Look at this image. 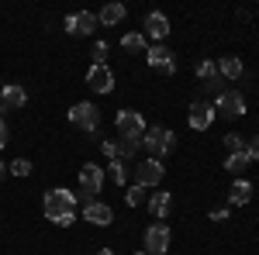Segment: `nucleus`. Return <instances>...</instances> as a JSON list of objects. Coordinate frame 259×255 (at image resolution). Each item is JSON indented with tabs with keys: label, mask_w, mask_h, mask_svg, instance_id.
Masks as SVG:
<instances>
[{
	"label": "nucleus",
	"mask_w": 259,
	"mask_h": 255,
	"mask_svg": "<svg viewBox=\"0 0 259 255\" xmlns=\"http://www.w3.org/2000/svg\"><path fill=\"white\" fill-rule=\"evenodd\" d=\"M41 211H45L49 221H56L59 228H69V224L76 221V217H73V211H76V193H69V190L56 186V190H49V193H45Z\"/></svg>",
	"instance_id": "nucleus-1"
},
{
	"label": "nucleus",
	"mask_w": 259,
	"mask_h": 255,
	"mask_svg": "<svg viewBox=\"0 0 259 255\" xmlns=\"http://www.w3.org/2000/svg\"><path fill=\"white\" fill-rule=\"evenodd\" d=\"M142 148H145L152 159H162V156H169V152L177 148V135H173L169 128H145Z\"/></svg>",
	"instance_id": "nucleus-2"
},
{
	"label": "nucleus",
	"mask_w": 259,
	"mask_h": 255,
	"mask_svg": "<svg viewBox=\"0 0 259 255\" xmlns=\"http://www.w3.org/2000/svg\"><path fill=\"white\" fill-rule=\"evenodd\" d=\"M100 186H104V169H100V166H94V162H87V166L80 169V196H83V207L97 200Z\"/></svg>",
	"instance_id": "nucleus-3"
},
{
	"label": "nucleus",
	"mask_w": 259,
	"mask_h": 255,
	"mask_svg": "<svg viewBox=\"0 0 259 255\" xmlns=\"http://www.w3.org/2000/svg\"><path fill=\"white\" fill-rule=\"evenodd\" d=\"M114 128H118L121 138H128V141H142V135H145V118H142L139 111H121L118 118H114Z\"/></svg>",
	"instance_id": "nucleus-4"
},
{
	"label": "nucleus",
	"mask_w": 259,
	"mask_h": 255,
	"mask_svg": "<svg viewBox=\"0 0 259 255\" xmlns=\"http://www.w3.org/2000/svg\"><path fill=\"white\" fill-rule=\"evenodd\" d=\"M69 124L83 128V131H97L100 128V111L94 104H73L69 107Z\"/></svg>",
	"instance_id": "nucleus-5"
},
{
	"label": "nucleus",
	"mask_w": 259,
	"mask_h": 255,
	"mask_svg": "<svg viewBox=\"0 0 259 255\" xmlns=\"http://www.w3.org/2000/svg\"><path fill=\"white\" fill-rule=\"evenodd\" d=\"M162 162L159 159H145V162H139L135 166V186H142V190H149V186H159L162 183Z\"/></svg>",
	"instance_id": "nucleus-6"
},
{
	"label": "nucleus",
	"mask_w": 259,
	"mask_h": 255,
	"mask_svg": "<svg viewBox=\"0 0 259 255\" xmlns=\"http://www.w3.org/2000/svg\"><path fill=\"white\" fill-rule=\"evenodd\" d=\"M87 86H90L94 93H111V90H114V73H111V66L94 62L90 73H87Z\"/></svg>",
	"instance_id": "nucleus-7"
},
{
	"label": "nucleus",
	"mask_w": 259,
	"mask_h": 255,
	"mask_svg": "<svg viewBox=\"0 0 259 255\" xmlns=\"http://www.w3.org/2000/svg\"><path fill=\"white\" fill-rule=\"evenodd\" d=\"M187 121H190V128H194V131H207V128L214 124V104H207V100H194Z\"/></svg>",
	"instance_id": "nucleus-8"
},
{
	"label": "nucleus",
	"mask_w": 259,
	"mask_h": 255,
	"mask_svg": "<svg viewBox=\"0 0 259 255\" xmlns=\"http://www.w3.org/2000/svg\"><path fill=\"white\" fill-rule=\"evenodd\" d=\"M145 252L149 255L169 252V228L166 224H149V231H145Z\"/></svg>",
	"instance_id": "nucleus-9"
},
{
	"label": "nucleus",
	"mask_w": 259,
	"mask_h": 255,
	"mask_svg": "<svg viewBox=\"0 0 259 255\" xmlns=\"http://www.w3.org/2000/svg\"><path fill=\"white\" fill-rule=\"evenodd\" d=\"M225 114V118H242L245 114V97L235 93V90H225L218 100H214V114Z\"/></svg>",
	"instance_id": "nucleus-10"
},
{
	"label": "nucleus",
	"mask_w": 259,
	"mask_h": 255,
	"mask_svg": "<svg viewBox=\"0 0 259 255\" xmlns=\"http://www.w3.org/2000/svg\"><path fill=\"white\" fill-rule=\"evenodd\" d=\"M145 62H149L152 69L166 73V76H173V73H177V59H173V52H169L166 45H156V48H149V52H145Z\"/></svg>",
	"instance_id": "nucleus-11"
},
{
	"label": "nucleus",
	"mask_w": 259,
	"mask_h": 255,
	"mask_svg": "<svg viewBox=\"0 0 259 255\" xmlns=\"http://www.w3.org/2000/svg\"><path fill=\"white\" fill-rule=\"evenodd\" d=\"M66 31H69V35H94V31H97V14H90V11L69 14V18H66Z\"/></svg>",
	"instance_id": "nucleus-12"
},
{
	"label": "nucleus",
	"mask_w": 259,
	"mask_h": 255,
	"mask_svg": "<svg viewBox=\"0 0 259 255\" xmlns=\"http://www.w3.org/2000/svg\"><path fill=\"white\" fill-rule=\"evenodd\" d=\"M24 104H28L24 86H18V83H7V86L0 90V114H4V111H18V107H24Z\"/></svg>",
	"instance_id": "nucleus-13"
},
{
	"label": "nucleus",
	"mask_w": 259,
	"mask_h": 255,
	"mask_svg": "<svg viewBox=\"0 0 259 255\" xmlns=\"http://www.w3.org/2000/svg\"><path fill=\"white\" fill-rule=\"evenodd\" d=\"M83 221H90V224H97V228H107V224L114 221V211H111L107 203L94 200V203H87V207H83Z\"/></svg>",
	"instance_id": "nucleus-14"
},
{
	"label": "nucleus",
	"mask_w": 259,
	"mask_h": 255,
	"mask_svg": "<svg viewBox=\"0 0 259 255\" xmlns=\"http://www.w3.org/2000/svg\"><path fill=\"white\" fill-rule=\"evenodd\" d=\"M145 35L156 41H166V35H169V18L162 14V11H152L149 18H145Z\"/></svg>",
	"instance_id": "nucleus-15"
},
{
	"label": "nucleus",
	"mask_w": 259,
	"mask_h": 255,
	"mask_svg": "<svg viewBox=\"0 0 259 255\" xmlns=\"http://www.w3.org/2000/svg\"><path fill=\"white\" fill-rule=\"evenodd\" d=\"M121 48H124L128 56H145V52H149V41H145L142 31H128V35L121 38Z\"/></svg>",
	"instance_id": "nucleus-16"
},
{
	"label": "nucleus",
	"mask_w": 259,
	"mask_h": 255,
	"mask_svg": "<svg viewBox=\"0 0 259 255\" xmlns=\"http://www.w3.org/2000/svg\"><path fill=\"white\" fill-rule=\"evenodd\" d=\"M218 73L225 79H239L242 76V59L239 56H221L218 59Z\"/></svg>",
	"instance_id": "nucleus-17"
},
{
	"label": "nucleus",
	"mask_w": 259,
	"mask_h": 255,
	"mask_svg": "<svg viewBox=\"0 0 259 255\" xmlns=\"http://www.w3.org/2000/svg\"><path fill=\"white\" fill-rule=\"evenodd\" d=\"M121 21H124V4H107L97 14V24H107V28L111 24H121Z\"/></svg>",
	"instance_id": "nucleus-18"
},
{
	"label": "nucleus",
	"mask_w": 259,
	"mask_h": 255,
	"mask_svg": "<svg viewBox=\"0 0 259 255\" xmlns=\"http://www.w3.org/2000/svg\"><path fill=\"white\" fill-rule=\"evenodd\" d=\"M169 207H173V196H169V193H152V196H149V211H152V217H159V221H162V217L169 214Z\"/></svg>",
	"instance_id": "nucleus-19"
},
{
	"label": "nucleus",
	"mask_w": 259,
	"mask_h": 255,
	"mask_svg": "<svg viewBox=\"0 0 259 255\" xmlns=\"http://www.w3.org/2000/svg\"><path fill=\"white\" fill-rule=\"evenodd\" d=\"M249 196H252V186H249L245 179H235V183H232V193H228V200H232L235 207H242V203H249Z\"/></svg>",
	"instance_id": "nucleus-20"
},
{
	"label": "nucleus",
	"mask_w": 259,
	"mask_h": 255,
	"mask_svg": "<svg viewBox=\"0 0 259 255\" xmlns=\"http://www.w3.org/2000/svg\"><path fill=\"white\" fill-rule=\"evenodd\" d=\"M249 162H252V159L245 156V152H232V156H228V162H225V169H228V173H242Z\"/></svg>",
	"instance_id": "nucleus-21"
},
{
	"label": "nucleus",
	"mask_w": 259,
	"mask_h": 255,
	"mask_svg": "<svg viewBox=\"0 0 259 255\" xmlns=\"http://www.w3.org/2000/svg\"><path fill=\"white\" fill-rule=\"evenodd\" d=\"M200 86H204L207 93H214V100L225 93V90H221V73H214V76H207V79H200Z\"/></svg>",
	"instance_id": "nucleus-22"
},
{
	"label": "nucleus",
	"mask_w": 259,
	"mask_h": 255,
	"mask_svg": "<svg viewBox=\"0 0 259 255\" xmlns=\"http://www.w3.org/2000/svg\"><path fill=\"white\" fill-rule=\"evenodd\" d=\"M225 148H228V152H245V138L235 135V131H232V135H225Z\"/></svg>",
	"instance_id": "nucleus-23"
},
{
	"label": "nucleus",
	"mask_w": 259,
	"mask_h": 255,
	"mask_svg": "<svg viewBox=\"0 0 259 255\" xmlns=\"http://www.w3.org/2000/svg\"><path fill=\"white\" fill-rule=\"evenodd\" d=\"M124 200H128V207H139L142 200H145V190L142 186H128L124 190Z\"/></svg>",
	"instance_id": "nucleus-24"
},
{
	"label": "nucleus",
	"mask_w": 259,
	"mask_h": 255,
	"mask_svg": "<svg viewBox=\"0 0 259 255\" xmlns=\"http://www.w3.org/2000/svg\"><path fill=\"white\" fill-rule=\"evenodd\" d=\"M7 169H11L14 176H28V173H31V162H28V159H14Z\"/></svg>",
	"instance_id": "nucleus-25"
},
{
	"label": "nucleus",
	"mask_w": 259,
	"mask_h": 255,
	"mask_svg": "<svg viewBox=\"0 0 259 255\" xmlns=\"http://www.w3.org/2000/svg\"><path fill=\"white\" fill-rule=\"evenodd\" d=\"M111 179H114L118 186H124V166H121L118 159H111Z\"/></svg>",
	"instance_id": "nucleus-26"
},
{
	"label": "nucleus",
	"mask_w": 259,
	"mask_h": 255,
	"mask_svg": "<svg viewBox=\"0 0 259 255\" xmlns=\"http://www.w3.org/2000/svg\"><path fill=\"white\" fill-rule=\"evenodd\" d=\"M218 73V62H200L197 66V79H207V76H214Z\"/></svg>",
	"instance_id": "nucleus-27"
},
{
	"label": "nucleus",
	"mask_w": 259,
	"mask_h": 255,
	"mask_svg": "<svg viewBox=\"0 0 259 255\" xmlns=\"http://www.w3.org/2000/svg\"><path fill=\"white\" fill-rule=\"evenodd\" d=\"M245 156L252 159V162H259V135L249 138V145H245Z\"/></svg>",
	"instance_id": "nucleus-28"
},
{
	"label": "nucleus",
	"mask_w": 259,
	"mask_h": 255,
	"mask_svg": "<svg viewBox=\"0 0 259 255\" xmlns=\"http://www.w3.org/2000/svg\"><path fill=\"white\" fill-rule=\"evenodd\" d=\"M104 56H107V45H104V41H97V45H94V59L104 62Z\"/></svg>",
	"instance_id": "nucleus-29"
},
{
	"label": "nucleus",
	"mask_w": 259,
	"mask_h": 255,
	"mask_svg": "<svg viewBox=\"0 0 259 255\" xmlns=\"http://www.w3.org/2000/svg\"><path fill=\"white\" fill-rule=\"evenodd\" d=\"M7 138H11V131H7V124H4V121H0V148H4V145H7Z\"/></svg>",
	"instance_id": "nucleus-30"
},
{
	"label": "nucleus",
	"mask_w": 259,
	"mask_h": 255,
	"mask_svg": "<svg viewBox=\"0 0 259 255\" xmlns=\"http://www.w3.org/2000/svg\"><path fill=\"white\" fill-rule=\"evenodd\" d=\"M211 221H228V211H211Z\"/></svg>",
	"instance_id": "nucleus-31"
},
{
	"label": "nucleus",
	"mask_w": 259,
	"mask_h": 255,
	"mask_svg": "<svg viewBox=\"0 0 259 255\" xmlns=\"http://www.w3.org/2000/svg\"><path fill=\"white\" fill-rule=\"evenodd\" d=\"M97 255H114V248H100V252Z\"/></svg>",
	"instance_id": "nucleus-32"
},
{
	"label": "nucleus",
	"mask_w": 259,
	"mask_h": 255,
	"mask_svg": "<svg viewBox=\"0 0 259 255\" xmlns=\"http://www.w3.org/2000/svg\"><path fill=\"white\" fill-rule=\"evenodd\" d=\"M4 173H7V166H4V162H0V179H4Z\"/></svg>",
	"instance_id": "nucleus-33"
},
{
	"label": "nucleus",
	"mask_w": 259,
	"mask_h": 255,
	"mask_svg": "<svg viewBox=\"0 0 259 255\" xmlns=\"http://www.w3.org/2000/svg\"><path fill=\"white\" fill-rule=\"evenodd\" d=\"M139 255H149V252H139Z\"/></svg>",
	"instance_id": "nucleus-34"
}]
</instances>
